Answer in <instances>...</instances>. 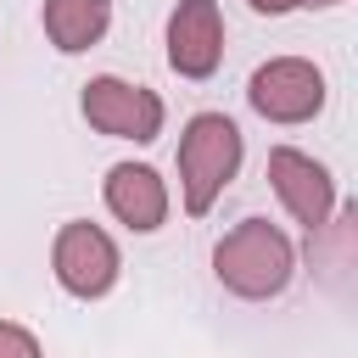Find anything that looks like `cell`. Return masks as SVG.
Wrapping results in <instances>:
<instances>
[{
    "label": "cell",
    "instance_id": "52a82bcc",
    "mask_svg": "<svg viewBox=\"0 0 358 358\" xmlns=\"http://www.w3.org/2000/svg\"><path fill=\"white\" fill-rule=\"evenodd\" d=\"M224 56V17L218 0H179L168 17V67L179 78H213Z\"/></svg>",
    "mask_w": 358,
    "mask_h": 358
},
{
    "label": "cell",
    "instance_id": "5b68a950",
    "mask_svg": "<svg viewBox=\"0 0 358 358\" xmlns=\"http://www.w3.org/2000/svg\"><path fill=\"white\" fill-rule=\"evenodd\" d=\"M246 101L268 123H308V117L324 112V73L302 56H274L252 73Z\"/></svg>",
    "mask_w": 358,
    "mask_h": 358
},
{
    "label": "cell",
    "instance_id": "ba28073f",
    "mask_svg": "<svg viewBox=\"0 0 358 358\" xmlns=\"http://www.w3.org/2000/svg\"><path fill=\"white\" fill-rule=\"evenodd\" d=\"M106 207H112V218L129 224L134 235H151V229H162V218H168V185H162V173L145 168V162H117V168H106Z\"/></svg>",
    "mask_w": 358,
    "mask_h": 358
},
{
    "label": "cell",
    "instance_id": "3957f363",
    "mask_svg": "<svg viewBox=\"0 0 358 358\" xmlns=\"http://www.w3.org/2000/svg\"><path fill=\"white\" fill-rule=\"evenodd\" d=\"M78 112L90 129L112 134V140H134V145H151L162 134V95L145 90V84H129V78H90L84 95H78Z\"/></svg>",
    "mask_w": 358,
    "mask_h": 358
},
{
    "label": "cell",
    "instance_id": "30bf717a",
    "mask_svg": "<svg viewBox=\"0 0 358 358\" xmlns=\"http://www.w3.org/2000/svg\"><path fill=\"white\" fill-rule=\"evenodd\" d=\"M0 358H39V341H34V330H22V324L0 319Z\"/></svg>",
    "mask_w": 358,
    "mask_h": 358
},
{
    "label": "cell",
    "instance_id": "277c9868",
    "mask_svg": "<svg viewBox=\"0 0 358 358\" xmlns=\"http://www.w3.org/2000/svg\"><path fill=\"white\" fill-rule=\"evenodd\" d=\"M50 268H56V285H62L67 296L95 302V296H106V291L117 285V268H123V263H117V246H112V235H106L101 224L73 218V224L56 229Z\"/></svg>",
    "mask_w": 358,
    "mask_h": 358
},
{
    "label": "cell",
    "instance_id": "8fae6325",
    "mask_svg": "<svg viewBox=\"0 0 358 358\" xmlns=\"http://www.w3.org/2000/svg\"><path fill=\"white\" fill-rule=\"evenodd\" d=\"M296 6H308V0H252V11H263V17H285Z\"/></svg>",
    "mask_w": 358,
    "mask_h": 358
},
{
    "label": "cell",
    "instance_id": "6da1fadb",
    "mask_svg": "<svg viewBox=\"0 0 358 358\" xmlns=\"http://www.w3.org/2000/svg\"><path fill=\"white\" fill-rule=\"evenodd\" d=\"M213 274H218L224 291H235V296H246V302H268V296H280V291L291 285L296 252H291V241H285L280 224H268V218H241V224L213 246Z\"/></svg>",
    "mask_w": 358,
    "mask_h": 358
},
{
    "label": "cell",
    "instance_id": "7c38bea8",
    "mask_svg": "<svg viewBox=\"0 0 358 358\" xmlns=\"http://www.w3.org/2000/svg\"><path fill=\"white\" fill-rule=\"evenodd\" d=\"M308 6H341V0H308Z\"/></svg>",
    "mask_w": 358,
    "mask_h": 358
},
{
    "label": "cell",
    "instance_id": "9c48e42d",
    "mask_svg": "<svg viewBox=\"0 0 358 358\" xmlns=\"http://www.w3.org/2000/svg\"><path fill=\"white\" fill-rule=\"evenodd\" d=\"M39 22H45V39H50L62 56H78V50H90V45L106 39V28H112V0H45Z\"/></svg>",
    "mask_w": 358,
    "mask_h": 358
},
{
    "label": "cell",
    "instance_id": "8992f818",
    "mask_svg": "<svg viewBox=\"0 0 358 358\" xmlns=\"http://www.w3.org/2000/svg\"><path fill=\"white\" fill-rule=\"evenodd\" d=\"M268 185H274V196L285 201V213L308 229V241L330 224V213H336V179H330V168L313 162L308 151L274 145V151H268Z\"/></svg>",
    "mask_w": 358,
    "mask_h": 358
},
{
    "label": "cell",
    "instance_id": "7a4b0ae2",
    "mask_svg": "<svg viewBox=\"0 0 358 358\" xmlns=\"http://www.w3.org/2000/svg\"><path fill=\"white\" fill-rule=\"evenodd\" d=\"M241 173V129L224 112H196L179 134V190L185 213L201 218L224 196V185Z\"/></svg>",
    "mask_w": 358,
    "mask_h": 358
}]
</instances>
